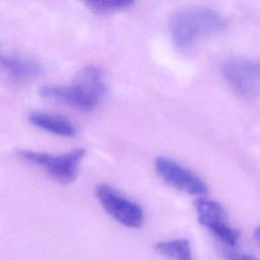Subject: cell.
Returning a JSON list of instances; mask_svg holds the SVG:
<instances>
[{
	"mask_svg": "<svg viewBox=\"0 0 260 260\" xmlns=\"http://www.w3.org/2000/svg\"><path fill=\"white\" fill-rule=\"evenodd\" d=\"M87 7L98 12H113L133 5L135 0H80Z\"/></svg>",
	"mask_w": 260,
	"mask_h": 260,
	"instance_id": "8fae6325",
	"label": "cell"
},
{
	"mask_svg": "<svg viewBox=\"0 0 260 260\" xmlns=\"http://www.w3.org/2000/svg\"><path fill=\"white\" fill-rule=\"evenodd\" d=\"M228 84L243 96H254L260 91V62L243 57L225 60L221 66Z\"/></svg>",
	"mask_w": 260,
	"mask_h": 260,
	"instance_id": "5b68a950",
	"label": "cell"
},
{
	"mask_svg": "<svg viewBox=\"0 0 260 260\" xmlns=\"http://www.w3.org/2000/svg\"><path fill=\"white\" fill-rule=\"evenodd\" d=\"M95 196L105 211L124 226L138 229L143 224L144 212L141 206L121 195L110 185H98Z\"/></svg>",
	"mask_w": 260,
	"mask_h": 260,
	"instance_id": "277c9868",
	"label": "cell"
},
{
	"mask_svg": "<svg viewBox=\"0 0 260 260\" xmlns=\"http://www.w3.org/2000/svg\"><path fill=\"white\" fill-rule=\"evenodd\" d=\"M107 90L103 70L94 65L81 68L69 85H45L40 95L47 100L61 102L80 111L94 109Z\"/></svg>",
	"mask_w": 260,
	"mask_h": 260,
	"instance_id": "6da1fadb",
	"label": "cell"
},
{
	"mask_svg": "<svg viewBox=\"0 0 260 260\" xmlns=\"http://www.w3.org/2000/svg\"><path fill=\"white\" fill-rule=\"evenodd\" d=\"M0 72L14 81H26L39 75L42 66L32 60L0 52Z\"/></svg>",
	"mask_w": 260,
	"mask_h": 260,
	"instance_id": "ba28073f",
	"label": "cell"
},
{
	"mask_svg": "<svg viewBox=\"0 0 260 260\" xmlns=\"http://www.w3.org/2000/svg\"><path fill=\"white\" fill-rule=\"evenodd\" d=\"M198 221L219 241L229 246H235L240 238V231L231 226L222 206L213 200L201 198L196 201Z\"/></svg>",
	"mask_w": 260,
	"mask_h": 260,
	"instance_id": "52a82bcc",
	"label": "cell"
},
{
	"mask_svg": "<svg viewBox=\"0 0 260 260\" xmlns=\"http://www.w3.org/2000/svg\"><path fill=\"white\" fill-rule=\"evenodd\" d=\"M254 237L257 240V242L260 244V226H258L255 231H254Z\"/></svg>",
	"mask_w": 260,
	"mask_h": 260,
	"instance_id": "4fadbf2b",
	"label": "cell"
},
{
	"mask_svg": "<svg viewBox=\"0 0 260 260\" xmlns=\"http://www.w3.org/2000/svg\"><path fill=\"white\" fill-rule=\"evenodd\" d=\"M154 169L165 183L179 191L196 196L205 195L208 191L207 185L200 177L169 157H156Z\"/></svg>",
	"mask_w": 260,
	"mask_h": 260,
	"instance_id": "8992f818",
	"label": "cell"
},
{
	"mask_svg": "<svg viewBox=\"0 0 260 260\" xmlns=\"http://www.w3.org/2000/svg\"><path fill=\"white\" fill-rule=\"evenodd\" d=\"M154 251L169 260H193L190 243L186 239L158 242Z\"/></svg>",
	"mask_w": 260,
	"mask_h": 260,
	"instance_id": "30bf717a",
	"label": "cell"
},
{
	"mask_svg": "<svg viewBox=\"0 0 260 260\" xmlns=\"http://www.w3.org/2000/svg\"><path fill=\"white\" fill-rule=\"evenodd\" d=\"M234 260H258V259L251 255H242V256L236 257Z\"/></svg>",
	"mask_w": 260,
	"mask_h": 260,
	"instance_id": "7c38bea8",
	"label": "cell"
},
{
	"mask_svg": "<svg viewBox=\"0 0 260 260\" xmlns=\"http://www.w3.org/2000/svg\"><path fill=\"white\" fill-rule=\"evenodd\" d=\"M225 25V19L217 11L195 6L177 11L170 20L169 30L174 45L187 50L200 39L222 31Z\"/></svg>",
	"mask_w": 260,
	"mask_h": 260,
	"instance_id": "7a4b0ae2",
	"label": "cell"
},
{
	"mask_svg": "<svg viewBox=\"0 0 260 260\" xmlns=\"http://www.w3.org/2000/svg\"><path fill=\"white\" fill-rule=\"evenodd\" d=\"M28 120L36 127L59 136L72 137L76 133L74 125L69 120L59 115L32 112L30 113Z\"/></svg>",
	"mask_w": 260,
	"mask_h": 260,
	"instance_id": "9c48e42d",
	"label": "cell"
},
{
	"mask_svg": "<svg viewBox=\"0 0 260 260\" xmlns=\"http://www.w3.org/2000/svg\"><path fill=\"white\" fill-rule=\"evenodd\" d=\"M84 154V148H75L62 155H53L29 149L16 150V157L19 160L38 167L60 184H69L76 179L78 167Z\"/></svg>",
	"mask_w": 260,
	"mask_h": 260,
	"instance_id": "3957f363",
	"label": "cell"
}]
</instances>
